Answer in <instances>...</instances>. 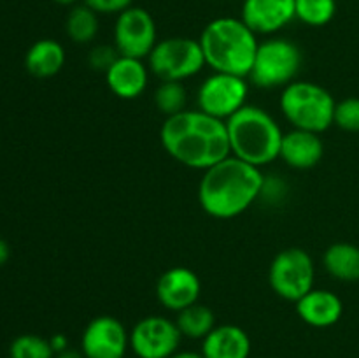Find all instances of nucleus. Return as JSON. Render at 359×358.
<instances>
[{
  "instance_id": "f257e3e1",
  "label": "nucleus",
  "mask_w": 359,
  "mask_h": 358,
  "mask_svg": "<svg viewBox=\"0 0 359 358\" xmlns=\"http://www.w3.org/2000/svg\"><path fill=\"white\" fill-rule=\"evenodd\" d=\"M160 140L175 161L202 172L231 154L226 121L212 118L200 109H184L165 118Z\"/></svg>"
},
{
  "instance_id": "f03ea898",
  "label": "nucleus",
  "mask_w": 359,
  "mask_h": 358,
  "mask_svg": "<svg viewBox=\"0 0 359 358\" xmlns=\"http://www.w3.org/2000/svg\"><path fill=\"white\" fill-rule=\"evenodd\" d=\"M265 175L262 168L230 154L203 171L198 185L200 207L216 220L241 216L262 197Z\"/></svg>"
},
{
  "instance_id": "7ed1b4c3",
  "label": "nucleus",
  "mask_w": 359,
  "mask_h": 358,
  "mask_svg": "<svg viewBox=\"0 0 359 358\" xmlns=\"http://www.w3.org/2000/svg\"><path fill=\"white\" fill-rule=\"evenodd\" d=\"M198 41L212 72L249 77L259 41L242 18L223 16L209 21Z\"/></svg>"
},
{
  "instance_id": "20e7f679",
  "label": "nucleus",
  "mask_w": 359,
  "mask_h": 358,
  "mask_svg": "<svg viewBox=\"0 0 359 358\" xmlns=\"http://www.w3.org/2000/svg\"><path fill=\"white\" fill-rule=\"evenodd\" d=\"M231 154L255 167H265L279 158L284 132L270 112L245 104L226 121Z\"/></svg>"
},
{
  "instance_id": "39448f33",
  "label": "nucleus",
  "mask_w": 359,
  "mask_h": 358,
  "mask_svg": "<svg viewBox=\"0 0 359 358\" xmlns=\"http://www.w3.org/2000/svg\"><path fill=\"white\" fill-rule=\"evenodd\" d=\"M280 111L293 128L323 133L333 125L337 102L325 86L312 81L294 79L283 88Z\"/></svg>"
},
{
  "instance_id": "423d86ee",
  "label": "nucleus",
  "mask_w": 359,
  "mask_h": 358,
  "mask_svg": "<svg viewBox=\"0 0 359 358\" xmlns=\"http://www.w3.org/2000/svg\"><path fill=\"white\" fill-rule=\"evenodd\" d=\"M302 67V51L294 42L269 37L259 42L249 81L263 90L286 88L297 79Z\"/></svg>"
},
{
  "instance_id": "0eeeda50",
  "label": "nucleus",
  "mask_w": 359,
  "mask_h": 358,
  "mask_svg": "<svg viewBox=\"0 0 359 358\" xmlns=\"http://www.w3.org/2000/svg\"><path fill=\"white\" fill-rule=\"evenodd\" d=\"M149 70L160 81H184L196 76L205 63L200 41L191 37H168L158 41L151 55Z\"/></svg>"
},
{
  "instance_id": "6e6552de",
  "label": "nucleus",
  "mask_w": 359,
  "mask_h": 358,
  "mask_svg": "<svg viewBox=\"0 0 359 358\" xmlns=\"http://www.w3.org/2000/svg\"><path fill=\"white\" fill-rule=\"evenodd\" d=\"M314 260L305 249L286 248L273 256L269 269V284L283 300L297 302L314 288Z\"/></svg>"
},
{
  "instance_id": "1a4fd4ad",
  "label": "nucleus",
  "mask_w": 359,
  "mask_h": 358,
  "mask_svg": "<svg viewBox=\"0 0 359 358\" xmlns=\"http://www.w3.org/2000/svg\"><path fill=\"white\" fill-rule=\"evenodd\" d=\"M248 77L226 72H212L196 91V109L212 118L228 121L248 104Z\"/></svg>"
},
{
  "instance_id": "9d476101",
  "label": "nucleus",
  "mask_w": 359,
  "mask_h": 358,
  "mask_svg": "<svg viewBox=\"0 0 359 358\" xmlns=\"http://www.w3.org/2000/svg\"><path fill=\"white\" fill-rule=\"evenodd\" d=\"M156 44V23L149 11L132 6L118 14L114 23V48L119 55L144 60Z\"/></svg>"
},
{
  "instance_id": "9b49d317",
  "label": "nucleus",
  "mask_w": 359,
  "mask_h": 358,
  "mask_svg": "<svg viewBox=\"0 0 359 358\" xmlns=\"http://www.w3.org/2000/svg\"><path fill=\"white\" fill-rule=\"evenodd\" d=\"M182 333L165 316H146L130 330V350L139 358H170L181 347Z\"/></svg>"
},
{
  "instance_id": "f8f14e48",
  "label": "nucleus",
  "mask_w": 359,
  "mask_h": 358,
  "mask_svg": "<svg viewBox=\"0 0 359 358\" xmlns=\"http://www.w3.org/2000/svg\"><path fill=\"white\" fill-rule=\"evenodd\" d=\"M130 332L114 316H97L84 329L81 351L86 358H125Z\"/></svg>"
},
{
  "instance_id": "ddd939ff",
  "label": "nucleus",
  "mask_w": 359,
  "mask_h": 358,
  "mask_svg": "<svg viewBox=\"0 0 359 358\" xmlns=\"http://www.w3.org/2000/svg\"><path fill=\"white\" fill-rule=\"evenodd\" d=\"M202 293V283L195 270L188 267H172L165 270L156 283L158 302L168 311L179 312L196 304Z\"/></svg>"
},
{
  "instance_id": "4468645a",
  "label": "nucleus",
  "mask_w": 359,
  "mask_h": 358,
  "mask_svg": "<svg viewBox=\"0 0 359 358\" xmlns=\"http://www.w3.org/2000/svg\"><path fill=\"white\" fill-rule=\"evenodd\" d=\"M241 18L256 35H273L294 18V0H244Z\"/></svg>"
},
{
  "instance_id": "2eb2a0df",
  "label": "nucleus",
  "mask_w": 359,
  "mask_h": 358,
  "mask_svg": "<svg viewBox=\"0 0 359 358\" xmlns=\"http://www.w3.org/2000/svg\"><path fill=\"white\" fill-rule=\"evenodd\" d=\"M105 81L112 93L123 100L139 98L149 83V67L142 60L132 56H121L105 72Z\"/></svg>"
},
{
  "instance_id": "dca6fc26",
  "label": "nucleus",
  "mask_w": 359,
  "mask_h": 358,
  "mask_svg": "<svg viewBox=\"0 0 359 358\" xmlns=\"http://www.w3.org/2000/svg\"><path fill=\"white\" fill-rule=\"evenodd\" d=\"M297 314L314 329H328L340 321L344 314V302L337 293L323 288H312L300 300L294 302Z\"/></svg>"
},
{
  "instance_id": "f3484780",
  "label": "nucleus",
  "mask_w": 359,
  "mask_h": 358,
  "mask_svg": "<svg viewBox=\"0 0 359 358\" xmlns=\"http://www.w3.org/2000/svg\"><path fill=\"white\" fill-rule=\"evenodd\" d=\"M325 154L321 133L293 128L283 135L279 158L291 168L307 171L316 167Z\"/></svg>"
},
{
  "instance_id": "a211bd4d",
  "label": "nucleus",
  "mask_w": 359,
  "mask_h": 358,
  "mask_svg": "<svg viewBox=\"0 0 359 358\" xmlns=\"http://www.w3.org/2000/svg\"><path fill=\"white\" fill-rule=\"evenodd\" d=\"M203 358H249L251 337L237 325L214 326L212 332L202 340Z\"/></svg>"
},
{
  "instance_id": "6ab92c4d",
  "label": "nucleus",
  "mask_w": 359,
  "mask_h": 358,
  "mask_svg": "<svg viewBox=\"0 0 359 358\" xmlns=\"http://www.w3.org/2000/svg\"><path fill=\"white\" fill-rule=\"evenodd\" d=\"M65 49L55 39H39L28 48L25 56V67L37 79H48L56 76L65 65Z\"/></svg>"
},
{
  "instance_id": "aec40b11",
  "label": "nucleus",
  "mask_w": 359,
  "mask_h": 358,
  "mask_svg": "<svg viewBox=\"0 0 359 358\" xmlns=\"http://www.w3.org/2000/svg\"><path fill=\"white\" fill-rule=\"evenodd\" d=\"M323 265L332 277L342 283L359 281V246L335 242L323 255Z\"/></svg>"
},
{
  "instance_id": "412c9836",
  "label": "nucleus",
  "mask_w": 359,
  "mask_h": 358,
  "mask_svg": "<svg viewBox=\"0 0 359 358\" xmlns=\"http://www.w3.org/2000/svg\"><path fill=\"white\" fill-rule=\"evenodd\" d=\"M175 325L181 330L182 337L203 340L216 326V316L209 305L196 302V304L177 312Z\"/></svg>"
},
{
  "instance_id": "4be33fe9",
  "label": "nucleus",
  "mask_w": 359,
  "mask_h": 358,
  "mask_svg": "<svg viewBox=\"0 0 359 358\" xmlns=\"http://www.w3.org/2000/svg\"><path fill=\"white\" fill-rule=\"evenodd\" d=\"M100 28L98 14L86 4H77L67 14L65 32L76 44H88L93 41Z\"/></svg>"
},
{
  "instance_id": "5701e85b",
  "label": "nucleus",
  "mask_w": 359,
  "mask_h": 358,
  "mask_svg": "<svg viewBox=\"0 0 359 358\" xmlns=\"http://www.w3.org/2000/svg\"><path fill=\"white\" fill-rule=\"evenodd\" d=\"M335 14L337 0H294V18L309 27H325Z\"/></svg>"
},
{
  "instance_id": "b1692460",
  "label": "nucleus",
  "mask_w": 359,
  "mask_h": 358,
  "mask_svg": "<svg viewBox=\"0 0 359 358\" xmlns=\"http://www.w3.org/2000/svg\"><path fill=\"white\" fill-rule=\"evenodd\" d=\"M154 104L167 118L184 111L188 104V91L184 84L181 81H161L154 91Z\"/></svg>"
},
{
  "instance_id": "393cba45",
  "label": "nucleus",
  "mask_w": 359,
  "mask_h": 358,
  "mask_svg": "<svg viewBox=\"0 0 359 358\" xmlns=\"http://www.w3.org/2000/svg\"><path fill=\"white\" fill-rule=\"evenodd\" d=\"M53 351L49 339L35 333H23L18 336L9 346V358H53Z\"/></svg>"
},
{
  "instance_id": "a878e982",
  "label": "nucleus",
  "mask_w": 359,
  "mask_h": 358,
  "mask_svg": "<svg viewBox=\"0 0 359 358\" xmlns=\"http://www.w3.org/2000/svg\"><path fill=\"white\" fill-rule=\"evenodd\" d=\"M333 125L346 132H359V98L349 97L337 102Z\"/></svg>"
},
{
  "instance_id": "bb28decb",
  "label": "nucleus",
  "mask_w": 359,
  "mask_h": 358,
  "mask_svg": "<svg viewBox=\"0 0 359 358\" xmlns=\"http://www.w3.org/2000/svg\"><path fill=\"white\" fill-rule=\"evenodd\" d=\"M119 58V53L114 46L100 44L97 48H93L88 55V63L93 70H98V72H107L111 69L112 63Z\"/></svg>"
},
{
  "instance_id": "cd10ccee",
  "label": "nucleus",
  "mask_w": 359,
  "mask_h": 358,
  "mask_svg": "<svg viewBox=\"0 0 359 358\" xmlns=\"http://www.w3.org/2000/svg\"><path fill=\"white\" fill-rule=\"evenodd\" d=\"M84 4L91 7L98 16L100 14H116L118 16L123 11L133 6V0H84Z\"/></svg>"
},
{
  "instance_id": "c85d7f7f",
  "label": "nucleus",
  "mask_w": 359,
  "mask_h": 358,
  "mask_svg": "<svg viewBox=\"0 0 359 358\" xmlns=\"http://www.w3.org/2000/svg\"><path fill=\"white\" fill-rule=\"evenodd\" d=\"M49 343H51V347L53 351H55V354L62 353V351H65L69 346V339H67L65 333H55L53 337H49Z\"/></svg>"
},
{
  "instance_id": "c756f323",
  "label": "nucleus",
  "mask_w": 359,
  "mask_h": 358,
  "mask_svg": "<svg viewBox=\"0 0 359 358\" xmlns=\"http://www.w3.org/2000/svg\"><path fill=\"white\" fill-rule=\"evenodd\" d=\"M56 358H86V357L83 354V351L72 350V347H67L65 351H62V353L56 354Z\"/></svg>"
},
{
  "instance_id": "7c9ffc66",
  "label": "nucleus",
  "mask_w": 359,
  "mask_h": 358,
  "mask_svg": "<svg viewBox=\"0 0 359 358\" xmlns=\"http://www.w3.org/2000/svg\"><path fill=\"white\" fill-rule=\"evenodd\" d=\"M9 255H11L9 244H7L4 239H0V267H2L7 260H9Z\"/></svg>"
},
{
  "instance_id": "2f4dec72",
  "label": "nucleus",
  "mask_w": 359,
  "mask_h": 358,
  "mask_svg": "<svg viewBox=\"0 0 359 358\" xmlns=\"http://www.w3.org/2000/svg\"><path fill=\"white\" fill-rule=\"evenodd\" d=\"M170 358H203V354L196 353V351H181L179 350L177 353L172 354Z\"/></svg>"
},
{
  "instance_id": "473e14b6",
  "label": "nucleus",
  "mask_w": 359,
  "mask_h": 358,
  "mask_svg": "<svg viewBox=\"0 0 359 358\" xmlns=\"http://www.w3.org/2000/svg\"><path fill=\"white\" fill-rule=\"evenodd\" d=\"M53 2H56V4H58V6L74 7V6H77V4H79L81 0H53Z\"/></svg>"
}]
</instances>
